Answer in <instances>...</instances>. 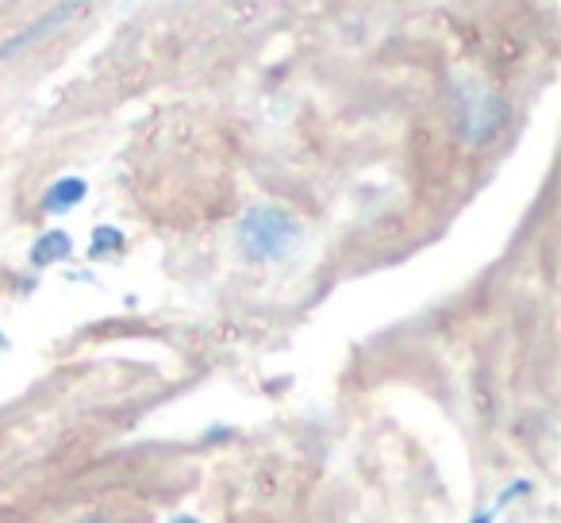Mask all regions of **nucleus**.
<instances>
[{
	"mask_svg": "<svg viewBox=\"0 0 561 523\" xmlns=\"http://www.w3.org/2000/svg\"><path fill=\"white\" fill-rule=\"evenodd\" d=\"M450 109H454V127L469 147H481L504 124V96L473 70H458L450 78Z\"/></svg>",
	"mask_w": 561,
	"mask_h": 523,
	"instance_id": "obj_1",
	"label": "nucleus"
},
{
	"mask_svg": "<svg viewBox=\"0 0 561 523\" xmlns=\"http://www.w3.org/2000/svg\"><path fill=\"white\" fill-rule=\"evenodd\" d=\"M297 235H300V227L289 212L273 208V204H257V208H250L247 216H242L239 247L247 250V258H254V262H273V258L289 254Z\"/></svg>",
	"mask_w": 561,
	"mask_h": 523,
	"instance_id": "obj_2",
	"label": "nucleus"
},
{
	"mask_svg": "<svg viewBox=\"0 0 561 523\" xmlns=\"http://www.w3.org/2000/svg\"><path fill=\"white\" fill-rule=\"evenodd\" d=\"M81 12H85V0H55V4H50V9L43 12L32 27H24V32L4 47V55H16V50H24L27 43H35V39H47L50 32H58L62 24H70V20L81 16Z\"/></svg>",
	"mask_w": 561,
	"mask_h": 523,
	"instance_id": "obj_3",
	"label": "nucleus"
},
{
	"mask_svg": "<svg viewBox=\"0 0 561 523\" xmlns=\"http://www.w3.org/2000/svg\"><path fill=\"white\" fill-rule=\"evenodd\" d=\"M89 185L81 178H62L55 181V185L47 189V196H43V212H50V216H62V212L78 208L81 201H85Z\"/></svg>",
	"mask_w": 561,
	"mask_h": 523,
	"instance_id": "obj_4",
	"label": "nucleus"
},
{
	"mask_svg": "<svg viewBox=\"0 0 561 523\" xmlns=\"http://www.w3.org/2000/svg\"><path fill=\"white\" fill-rule=\"evenodd\" d=\"M73 242L66 231H47L39 242L32 247V262L35 266H55V262H62V258H70Z\"/></svg>",
	"mask_w": 561,
	"mask_h": 523,
	"instance_id": "obj_5",
	"label": "nucleus"
},
{
	"mask_svg": "<svg viewBox=\"0 0 561 523\" xmlns=\"http://www.w3.org/2000/svg\"><path fill=\"white\" fill-rule=\"evenodd\" d=\"M119 247H124V235H119L116 227H96V235H93V258L112 254V250H119Z\"/></svg>",
	"mask_w": 561,
	"mask_h": 523,
	"instance_id": "obj_6",
	"label": "nucleus"
},
{
	"mask_svg": "<svg viewBox=\"0 0 561 523\" xmlns=\"http://www.w3.org/2000/svg\"><path fill=\"white\" fill-rule=\"evenodd\" d=\"M73 523H112L108 515H81V520H73Z\"/></svg>",
	"mask_w": 561,
	"mask_h": 523,
	"instance_id": "obj_7",
	"label": "nucleus"
},
{
	"mask_svg": "<svg viewBox=\"0 0 561 523\" xmlns=\"http://www.w3.org/2000/svg\"><path fill=\"white\" fill-rule=\"evenodd\" d=\"M469 523H492V512H477V515H473V520H469Z\"/></svg>",
	"mask_w": 561,
	"mask_h": 523,
	"instance_id": "obj_8",
	"label": "nucleus"
},
{
	"mask_svg": "<svg viewBox=\"0 0 561 523\" xmlns=\"http://www.w3.org/2000/svg\"><path fill=\"white\" fill-rule=\"evenodd\" d=\"M170 523H201V520H193V515H173Z\"/></svg>",
	"mask_w": 561,
	"mask_h": 523,
	"instance_id": "obj_9",
	"label": "nucleus"
},
{
	"mask_svg": "<svg viewBox=\"0 0 561 523\" xmlns=\"http://www.w3.org/2000/svg\"><path fill=\"white\" fill-rule=\"evenodd\" d=\"M0 346H4V339H0Z\"/></svg>",
	"mask_w": 561,
	"mask_h": 523,
	"instance_id": "obj_10",
	"label": "nucleus"
}]
</instances>
